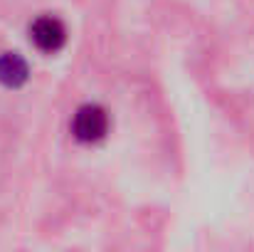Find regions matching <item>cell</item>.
I'll return each mask as SVG.
<instances>
[{"instance_id":"cell-1","label":"cell","mask_w":254,"mask_h":252,"mask_svg":"<svg viewBox=\"0 0 254 252\" xmlns=\"http://www.w3.org/2000/svg\"><path fill=\"white\" fill-rule=\"evenodd\" d=\"M106 129H109V116L96 104L79 106L74 119H72V134L77 141H84V144H94V141L104 139Z\"/></svg>"},{"instance_id":"cell-2","label":"cell","mask_w":254,"mask_h":252,"mask_svg":"<svg viewBox=\"0 0 254 252\" xmlns=\"http://www.w3.org/2000/svg\"><path fill=\"white\" fill-rule=\"evenodd\" d=\"M30 40L42 52H57V50H62V45L67 40V30L57 17L42 15L30 25Z\"/></svg>"},{"instance_id":"cell-3","label":"cell","mask_w":254,"mask_h":252,"mask_svg":"<svg viewBox=\"0 0 254 252\" xmlns=\"http://www.w3.org/2000/svg\"><path fill=\"white\" fill-rule=\"evenodd\" d=\"M27 65H25V60L22 57H17V55H2L0 57V82L5 84V86H20V84L27 82Z\"/></svg>"}]
</instances>
